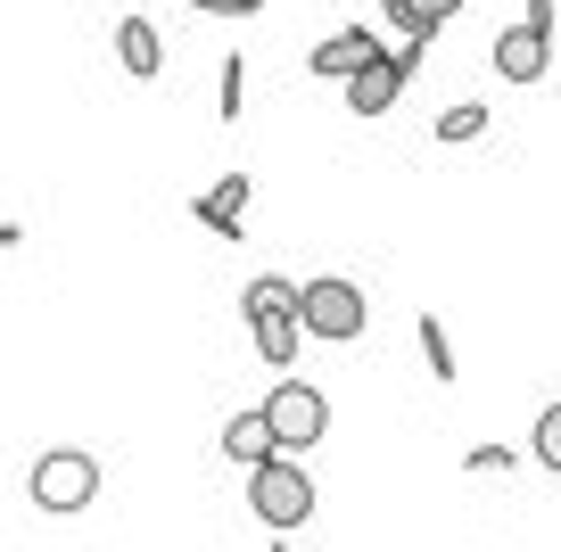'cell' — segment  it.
Listing matches in <instances>:
<instances>
[{"label": "cell", "instance_id": "1", "mask_svg": "<svg viewBox=\"0 0 561 552\" xmlns=\"http://www.w3.org/2000/svg\"><path fill=\"white\" fill-rule=\"evenodd\" d=\"M240 479H248V511H256V528L298 536L306 519H314V479L298 470V453H273V462L240 470Z\"/></svg>", "mask_w": 561, "mask_h": 552}, {"label": "cell", "instance_id": "2", "mask_svg": "<svg viewBox=\"0 0 561 552\" xmlns=\"http://www.w3.org/2000/svg\"><path fill=\"white\" fill-rule=\"evenodd\" d=\"M25 495H34V511H91V495H100V462H91L83 446H50L34 453V470H25Z\"/></svg>", "mask_w": 561, "mask_h": 552}, {"label": "cell", "instance_id": "3", "mask_svg": "<svg viewBox=\"0 0 561 552\" xmlns=\"http://www.w3.org/2000/svg\"><path fill=\"white\" fill-rule=\"evenodd\" d=\"M306 330H314L322 346H347V338H364L371 330V297H364V280H339V273H322V280H306Z\"/></svg>", "mask_w": 561, "mask_h": 552}, {"label": "cell", "instance_id": "4", "mask_svg": "<svg viewBox=\"0 0 561 552\" xmlns=\"http://www.w3.org/2000/svg\"><path fill=\"white\" fill-rule=\"evenodd\" d=\"M264 421H273L280 453H306L322 429H331V396H322V388H306V380H280L273 396H264Z\"/></svg>", "mask_w": 561, "mask_h": 552}, {"label": "cell", "instance_id": "5", "mask_svg": "<svg viewBox=\"0 0 561 552\" xmlns=\"http://www.w3.org/2000/svg\"><path fill=\"white\" fill-rule=\"evenodd\" d=\"M545 67H553V25H504L495 34V74L504 83H545Z\"/></svg>", "mask_w": 561, "mask_h": 552}, {"label": "cell", "instance_id": "6", "mask_svg": "<svg viewBox=\"0 0 561 552\" xmlns=\"http://www.w3.org/2000/svg\"><path fill=\"white\" fill-rule=\"evenodd\" d=\"M404 83H413V67H404V50H397V58H388V50H371L364 67L347 74V107H355V116H388Z\"/></svg>", "mask_w": 561, "mask_h": 552}, {"label": "cell", "instance_id": "7", "mask_svg": "<svg viewBox=\"0 0 561 552\" xmlns=\"http://www.w3.org/2000/svg\"><path fill=\"white\" fill-rule=\"evenodd\" d=\"M191 215L215 231V240H240V231H248V173H224L207 198H191Z\"/></svg>", "mask_w": 561, "mask_h": 552}, {"label": "cell", "instance_id": "8", "mask_svg": "<svg viewBox=\"0 0 561 552\" xmlns=\"http://www.w3.org/2000/svg\"><path fill=\"white\" fill-rule=\"evenodd\" d=\"M248 330H256V355H264V363H298V346L314 338V330H306V313H289V306L248 313Z\"/></svg>", "mask_w": 561, "mask_h": 552}, {"label": "cell", "instance_id": "9", "mask_svg": "<svg viewBox=\"0 0 561 552\" xmlns=\"http://www.w3.org/2000/svg\"><path fill=\"white\" fill-rule=\"evenodd\" d=\"M371 50H380V34H371V25H347V34L314 42V50H306V67H314V74H331V83H347V74L364 67Z\"/></svg>", "mask_w": 561, "mask_h": 552}, {"label": "cell", "instance_id": "10", "mask_svg": "<svg viewBox=\"0 0 561 552\" xmlns=\"http://www.w3.org/2000/svg\"><path fill=\"white\" fill-rule=\"evenodd\" d=\"M116 58H124V74H133V83H158V67H165L158 25H149V18H116Z\"/></svg>", "mask_w": 561, "mask_h": 552}, {"label": "cell", "instance_id": "11", "mask_svg": "<svg viewBox=\"0 0 561 552\" xmlns=\"http://www.w3.org/2000/svg\"><path fill=\"white\" fill-rule=\"evenodd\" d=\"M224 453H231L240 470H256V462H273V453H280V437H273V421H264V404H256V413H231V421H224Z\"/></svg>", "mask_w": 561, "mask_h": 552}, {"label": "cell", "instance_id": "12", "mask_svg": "<svg viewBox=\"0 0 561 552\" xmlns=\"http://www.w3.org/2000/svg\"><path fill=\"white\" fill-rule=\"evenodd\" d=\"M264 306H289V313H298V306H306V280H289V273L248 280V289H240V313H264Z\"/></svg>", "mask_w": 561, "mask_h": 552}, {"label": "cell", "instance_id": "13", "mask_svg": "<svg viewBox=\"0 0 561 552\" xmlns=\"http://www.w3.org/2000/svg\"><path fill=\"white\" fill-rule=\"evenodd\" d=\"M421 363H430V380H455V346H446V322L438 313H421Z\"/></svg>", "mask_w": 561, "mask_h": 552}, {"label": "cell", "instance_id": "14", "mask_svg": "<svg viewBox=\"0 0 561 552\" xmlns=\"http://www.w3.org/2000/svg\"><path fill=\"white\" fill-rule=\"evenodd\" d=\"M479 133H488V107H479V100H455L438 116V140H479Z\"/></svg>", "mask_w": 561, "mask_h": 552}, {"label": "cell", "instance_id": "15", "mask_svg": "<svg viewBox=\"0 0 561 552\" xmlns=\"http://www.w3.org/2000/svg\"><path fill=\"white\" fill-rule=\"evenodd\" d=\"M537 462H545V470L561 479V396H553V404L537 413Z\"/></svg>", "mask_w": 561, "mask_h": 552}, {"label": "cell", "instance_id": "16", "mask_svg": "<svg viewBox=\"0 0 561 552\" xmlns=\"http://www.w3.org/2000/svg\"><path fill=\"white\" fill-rule=\"evenodd\" d=\"M413 9H421V42H438L446 25H455L462 9H471V0H413Z\"/></svg>", "mask_w": 561, "mask_h": 552}, {"label": "cell", "instance_id": "17", "mask_svg": "<svg viewBox=\"0 0 561 552\" xmlns=\"http://www.w3.org/2000/svg\"><path fill=\"white\" fill-rule=\"evenodd\" d=\"M240 91H248V67H240V50H231L224 58V100H215V107H224V124H240Z\"/></svg>", "mask_w": 561, "mask_h": 552}, {"label": "cell", "instance_id": "18", "mask_svg": "<svg viewBox=\"0 0 561 552\" xmlns=\"http://www.w3.org/2000/svg\"><path fill=\"white\" fill-rule=\"evenodd\" d=\"M462 470H479V479L504 470V479H512V446H471V453H462Z\"/></svg>", "mask_w": 561, "mask_h": 552}, {"label": "cell", "instance_id": "19", "mask_svg": "<svg viewBox=\"0 0 561 552\" xmlns=\"http://www.w3.org/2000/svg\"><path fill=\"white\" fill-rule=\"evenodd\" d=\"M380 18L404 25V42H421V9H413V0H380Z\"/></svg>", "mask_w": 561, "mask_h": 552}, {"label": "cell", "instance_id": "20", "mask_svg": "<svg viewBox=\"0 0 561 552\" xmlns=\"http://www.w3.org/2000/svg\"><path fill=\"white\" fill-rule=\"evenodd\" d=\"M191 9H198V18H256L264 0H191Z\"/></svg>", "mask_w": 561, "mask_h": 552}, {"label": "cell", "instance_id": "21", "mask_svg": "<svg viewBox=\"0 0 561 552\" xmlns=\"http://www.w3.org/2000/svg\"><path fill=\"white\" fill-rule=\"evenodd\" d=\"M520 18H528V25H553L561 9H553V0H520Z\"/></svg>", "mask_w": 561, "mask_h": 552}, {"label": "cell", "instance_id": "22", "mask_svg": "<svg viewBox=\"0 0 561 552\" xmlns=\"http://www.w3.org/2000/svg\"><path fill=\"white\" fill-rule=\"evenodd\" d=\"M273 552H289V544H273Z\"/></svg>", "mask_w": 561, "mask_h": 552}]
</instances>
